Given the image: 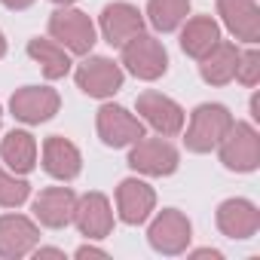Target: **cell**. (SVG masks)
I'll list each match as a JSON object with an SVG mask.
<instances>
[{
	"instance_id": "obj_1",
	"label": "cell",
	"mask_w": 260,
	"mask_h": 260,
	"mask_svg": "<svg viewBox=\"0 0 260 260\" xmlns=\"http://www.w3.org/2000/svg\"><path fill=\"white\" fill-rule=\"evenodd\" d=\"M233 113L223 107V104H199L190 116V125H187V150L190 153H211L223 135L230 132V125H233Z\"/></svg>"
},
{
	"instance_id": "obj_2",
	"label": "cell",
	"mask_w": 260,
	"mask_h": 260,
	"mask_svg": "<svg viewBox=\"0 0 260 260\" xmlns=\"http://www.w3.org/2000/svg\"><path fill=\"white\" fill-rule=\"evenodd\" d=\"M49 37L61 43L71 55H89L95 46V25L83 10L58 7L49 16Z\"/></svg>"
},
{
	"instance_id": "obj_3",
	"label": "cell",
	"mask_w": 260,
	"mask_h": 260,
	"mask_svg": "<svg viewBox=\"0 0 260 260\" xmlns=\"http://www.w3.org/2000/svg\"><path fill=\"white\" fill-rule=\"evenodd\" d=\"M119 49H122V64H125V71L132 74V77H138V80L153 83V80H159V77L169 71V52H166V46H162L156 37L144 34V31L135 34L128 43H122Z\"/></svg>"
},
{
	"instance_id": "obj_4",
	"label": "cell",
	"mask_w": 260,
	"mask_h": 260,
	"mask_svg": "<svg viewBox=\"0 0 260 260\" xmlns=\"http://www.w3.org/2000/svg\"><path fill=\"white\" fill-rule=\"evenodd\" d=\"M217 150H220L223 169L230 172L248 175V172H257L260 166V135L251 122H233L223 141L217 144Z\"/></svg>"
},
{
	"instance_id": "obj_5",
	"label": "cell",
	"mask_w": 260,
	"mask_h": 260,
	"mask_svg": "<svg viewBox=\"0 0 260 260\" xmlns=\"http://www.w3.org/2000/svg\"><path fill=\"white\" fill-rule=\"evenodd\" d=\"M178 166H181V153L162 135L159 138L144 135L128 150V169H135L138 175H147V178H169L178 172Z\"/></svg>"
},
{
	"instance_id": "obj_6",
	"label": "cell",
	"mask_w": 260,
	"mask_h": 260,
	"mask_svg": "<svg viewBox=\"0 0 260 260\" xmlns=\"http://www.w3.org/2000/svg\"><path fill=\"white\" fill-rule=\"evenodd\" d=\"M190 239H193V226H190L187 214L178 211V208H162V211L153 217L150 230H147L150 248H153L156 254H166V257L184 254L187 245H190Z\"/></svg>"
},
{
	"instance_id": "obj_7",
	"label": "cell",
	"mask_w": 260,
	"mask_h": 260,
	"mask_svg": "<svg viewBox=\"0 0 260 260\" xmlns=\"http://www.w3.org/2000/svg\"><path fill=\"white\" fill-rule=\"evenodd\" d=\"M95 128H98V138L113 150L132 147L138 138H144V122L119 104H101L95 116Z\"/></svg>"
},
{
	"instance_id": "obj_8",
	"label": "cell",
	"mask_w": 260,
	"mask_h": 260,
	"mask_svg": "<svg viewBox=\"0 0 260 260\" xmlns=\"http://www.w3.org/2000/svg\"><path fill=\"white\" fill-rule=\"evenodd\" d=\"M74 80H77V86H80L83 95H89V98H110V95H116L122 89V80L125 77H122V68L113 58L89 55L77 68Z\"/></svg>"
},
{
	"instance_id": "obj_9",
	"label": "cell",
	"mask_w": 260,
	"mask_h": 260,
	"mask_svg": "<svg viewBox=\"0 0 260 260\" xmlns=\"http://www.w3.org/2000/svg\"><path fill=\"white\" fill-rule=\"evenodd\" d=\"M138 113H141V122H147L162 138H175L184 128V107L156 89H147L138 95Z\"/></svg>"
},
{
	"instance_id": "obj_10",
	"label": "cell",
	"mask_w": 260,
	"mask_h": 260,
	"mask_svg": "<svg viewBox=\"0 0 260 260\" xmlns=\"http://www.w3.org/2000/svg\"><path fill=\"white\" fill-rule=\"evenodd\" d=\"M58 107H61V98L49 86H22L10 98L13 116L19 122H25V125H40V122L52 119L58 113Z\"/></svg>"
},
{
	"instance_id": "obj_11",
	"label": "cell",
	"mask_w": 260,
	"mask_h": 260,
	"mask_svg": "<svg viewBox=\"0 0 260 260\" xmlns=\"http://www.w3.org/2000/svg\"><path fill=\"white\" fill-rule=\"evenodd\" d=\"M156 208V193L147 181L141 178H125L119 187H116V211H119V220L128 223V226H138L144 223Z\"/></svg>"
},
{
	"instance_id": "obj_12",
	"label": "cell",
	"mask_w": 260,
	"mask_h": 260,
	"mask_svg": "<svg viewBox=\"0 0 260 260\" xmlns=\"http://www.w3.org/2000/svg\"><path fill=\"white\" fill-rule=\"evenodd\" d=\"M40 242V230L25 214H4L0 217V257L4 260H22L28 257Z\"/></svg>"
},
{
	"instance_id": "obj_13",
	"label": "cell",
	"mask_w": 260,
	"mask_h": 260,
	"mask_svg": "<svg viewBox=\"0 0 260 260\" xmlns=\"http://www.w3.org/2000/svg\"><path fill=\"white\" fill-rule=\"evenodd\" d=\"M74 223L86 239H104L113 230V211L104 193L92 190L77 196V208H74Z\"/></svg>"
},
{
	"instance_id": "obj_14",
	"label": "cell",
	"mask_w": 260,
	"mask_h": 260,
	"mask_svg": "<svg viewBox=\"0 0 260 260\" xmlns=\"http://www.w3.org/2000/svg\"><path fill=\"white\" fill-rule=\"evenodd\" d=\"M101 34H104V40L110 43V46H122V43H128L135 34H141L144 31V16H141V10L138 7H132V4H107L104 10H101Z\"/></svg>"
},
{
	"instance_id": "obj_15",
	"label": "cell",
	"mask_w": 260,
	"mask_h": 260,
	"mask_svg": "<svg viewBox=\"0 0 260 260\" xmlns=\"http://www.w3.org/2000/svg\"><path fill=\"white\" fill-rule=\"evenodd\" d=\"M217 16L226 25V31L242 43L260 40V10L257 0H217Z\"/></svg>"
},
{
	"instance_id": "obj_16",
	"label": "cell",
	"mask_w": 260,
	"mask_h": 260,
	"mask_svg": "<svg viewBox=\"0 0 260 260\" xmlns=\"http://www.w3.org/2000/svg\"><path fill=\"white\" fill-rule=\"evenodd\" d=\"M217 230L226 239H251L260 230V211L251 199H226L217 205Z\"/></svg>"
},
{
	"instance_id": "obj_17",
	"label": "cell",
	"mask_w": 260,
	"mask_h": 260,
	"mask_svg": "<svg viewBox=\"0 0 260 260\" xmlns=\"http://www.w3.org/2000/svg\"><path fill=\"white\" fill-rule=\"evenodd\" d=\"M74 208H77V193L71 187H46L34 199V217L49 230L74 223Z\"/></svg>"
},
{
	"instance_id": "obj_18",
	"label": "cell",
	"mask_w": 260,
	"mask_h": 260,
	"mask_svg": "<svg viewBox=\"0 0 260 260\" xmlns=\"http://www.w3.org/2000/svg\"><path fill=\"white\" fill-rule=\"evenodd\" d=\"M43 172L55 181H74L83 172V156L74 141L52 135L43 141Z\"/></svg>"
},
{
	"instance_id": "obj_19",
	"label": "cell",
	"mask_w": 260,
	"mask_h": 260,
	"mask_svg": "<svg viewBox=\"0 0 260 260\" xmlns=\"http://www.w3.org/2000/svg\"><path fill=\"white\" fill-rule=\"evenodd\" d=\"M236 64H239V46L217 40L202 58H199V74L208 86H226L236 77Z\"/></svg>"
},
{
	"instance_id": "obj_20",
	"label": "cell",
	"mask_w": 260,
	"mask_h": 260,
	"mask_svg": "<svg viewBox=\"0 0 260 260\" xmlns=\"http://www.w3.org/2000/svg\"><path fill=\"white\" fill-rule=\"evenodd\" d=\"M0 159L7 162L13 175H31L37 166V141L25 128H13V132L0 141Z\"/></svg>"
},
{
	"instance_id": "obj_21",
	"label": "cell",
	"mask_w": 260,
	"mask_h": 260,
	"mask_svg": "<svg viewBox=\"0 0 260 260\" xmlns=\"http://www.w3.org/2000/svg\"><path fill=\"white\" fill-rule=\"evenodd\" d=\"M28 55L40 64L46 80H61L71 71V52L55 40H43V37L28 40Z\"/></svg>"
},
{
	"instance_id": "obj_22",
	"label": "cell",
	"mask_w": 260,
	"mask_h": 260,
	"mask_svg": "<svg viewBox=\"0 0 260 260\" xmlns=\"http://www.w3.org/2000/svg\"><path fill=\"white\" fill-rule=\"evenodd\" d=\"M220 40V25L211 19V16H196L184 25L181 31V49L190 55V58H202L214 43Z\"/></svg>"
},
{
	"instance_id": "obj_23",
	"label": "cell",
	"mask_w": 260,
	"mask_h": 260,
	"mask_svg": "<svg viewBox=\"0 0 260 260\" xmlns=\"http://www.w3.org/2000/svg\"><path fill=\"white\" fill-rule=\"evenodd\" d=\"M187 13H190V0H150L147 4V22L162 34L178 31L187 22Z\"/></svg>"
},
{
	"instance_id": "obj_24",
	"label": "cell",
	"mask_w": 260,
	"mask_h": 260,
	"mask_svg": "<svg viewBox=\"0 0 260 260\" xmlns=\"http://www.w3.org/2000/svg\"><path fill=\"white\" fill-rule=\"evenodd\" d=\"M31 196V184L25 178H16L13 172H7L0 166V205L4 208H19L25 205Z\"/></svg>"
},
{
	"instance_id": "obj_25",
	"label": "cell",
	"mask_w": 260,
	"mask_h": 260,
	"mask_svg": "<svg viewBox=\"0 0 260 260\" xmlns=\"http://www.w3.org/2000/svg\"><path fill=\"white\" fill-rule=\"evenodd\" d=\"M242 86H257L260 83V52L257 49H248V52H239V64H236V77Z\"/></svg>"
},
{
	"instance_id": "obj_26",
	"label": "cell",
	"mask_w": 260,
	"mask_h": 260,
	"mask_svg": "<svg viewBox=\"0 0 260 260\" xmlns=\"http://www.w3.org/2000/svg\"><path fill=\"white\" fill-rule=\"evenodd\" d=\"M31 254H34L37 260H40V257H52V260H64V251H61V248H34Z\"/></svg>"
},
{
	"instance_id": "obj_27",
	"label": "cell",
	"mask_w": 260,
	"mask_h": 260,
	"mask_svg": "<svg viewBox=\"0 0 260 260\" xmlns=\"http://www.w3.org/2000/svg\"><path fill=\"white\" fill-rule=\"evenodd\" d=\"M77 257L83 260V257H107V251L104 248H95V245H83V248H77Z\"/></svg>"
},
{
	"instance_id": "obj_28",
	"label": "cell",
	"mask_w": 260,
	"mask_h": 260,
	"mask_svg": "<svg viewBox=\"0 0 260 260\" xmlns=\"http://www.w3.org/2000/svg\"><path fill=\"white\" fill-rule=\"evenodd\" d=\"M7 10H16V13H22V10H28V7H34L37 0H0Z\"/></svg>"
},
{
	"instance_id": "obj_29",
	"label": "cell",
	"mask_w": 260,
	"mask_h": 260,
	"mask_svg": "<svg viewBox=\"0 0 260 260\" xmlns=\"http://www.w3.org/2000/svg\"><path fill=\"white\" fill-rule=\"evenodd\" d=\"M193 257H211V260H220L223 254L214 251V248H199V251H193Z\"/></svg>"
},
{
	"instance_id": "obj_30",
	"label": "cell",
	"mask_w": 260,
	"mask_h": 260,
	"mask_svg": "<svg viewBox=\"0 0 260 260\" xmlns=\"http://www.w3.org/2000/svg\"><path fill=\"white\" fill-rule=\"evenodd\" d=\"M251 119H254V122H260V98H257V95L251 98Z\"/></svg>"
},
{
	"instance_id": "obj_31",
	"label": "cell",
	"mask_w": 260,
	"mask_h": 260,
	"mask_svg": "<svg viewBox=\"0 0 260 260\" xmlns=\"http://www.w3.org/2000/svg\"><path fill=\"white\" fill-rule=\"evenodd\" d=\"M7 55V37H4V31H0V58Z\"/></svg>"
},
{
	"instance_id": "obj_32",
	"label": "cell",
	"mask_w": 260,
	"mask_h": 260,
	"mask_svg": "<svg viewBox=\"0 0 260 260\" xmlns=\"http://www.w3.org/2000/svg\"><path fill=\"white\" fill-rule=\"evenodd\" d=\"M52 4H55V7H74L77 0H52Z\"/></svg>"
},
{
	"instance_id": "obj_33",
	"label": "cell",
	"mask_w": 260,
	"mask_h": 260,
	"mask_svg": "<svg viewBox=\"0 0 260 260\" xmlns=\"http://www.w3.org/2000/svg\"><path fill=\"white\" fill-rule=\"evenodd\" d=\"M0 122H4V110H0Z\"/></svg>"
}]
</instances>
